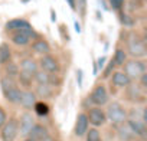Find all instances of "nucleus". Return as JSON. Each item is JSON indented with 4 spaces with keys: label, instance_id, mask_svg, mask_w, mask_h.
<instances>
[{
    "label": "nucleus",
    "instance_id": "obj_24",
    "mask_svg": "<svg viewBox=\"0 0 147 141\" xmlns=\"http://www.w3.org/2000/svg\"><path fill=\"white\" fill-rule=\"evenodd\" d=\"M125 60H127V52H125L124 49H121V48L115 49L114 56H113L114 65H115V66H123V65L125 63Z\"/></svg>",
    "mask_w": 147,
    "mask_h": 141
},
{
    "label": "nucleus",
    "instance_id": "obj_18",
    "mask_svg": "<svg viewBox=\"0 0 147 141\" xmlns=\"http://www.w3.org/2000/svg\"><path fill=\"white\" fill-rule=\"evenodd\" d=\"M3 95H5L6 101H9L10 104H13V105H19V102H20V97H22V89L16 85V87H12V88L3 91Z\"/></svg>",
    "mask_w": 147,
    "mask_h": 141
},
{
    "label": "nucleus",
    "instance_id": "obj_15",
    "mask_svg": "<svg viewBox=\"0 0 147 141\" xmlns=\"http://www.w3.org/2000/svg\"><path fill=\"white\" fill-rule=\"evenodd\" d=\"M133 81L123 72V70H114L111 74V85L118 87V88H125L128 84H131Z\"/></svg>",
    "mask_w": 147,
    "mask_h": 141
},
{
    "label": "nucleus",
    "instance_id": "obj_9",
    "mask_svg": "<svg viewBox=\"0 0 147 141\" xmlns=\"http://www.w3.org/2000/svg\"><path fill=\"white\" fill-rule=\"evenodd\" d=\"M35 124H36V122H35L33 115H32L29 111H25V112L20 115V120L18 121L20 137H26V138H28V135H29V132H30V130H32V127H33Z\"/></svg>",
    "mask_w": 147,
    "mask_h": 141
},
{
    "label": "nucleus",
    "instance_id": "obj_12",
    "mask_svg": "<svg viewBox=\"0 0 147 141\" xmlns=\"http://www.w3.org/2000/svg\"><path fill=\"white\" fill-rule=\"evenodd\" d=\"M125 124L130 127V130L134 132V135H136V137L146 138V135H147V127H146V122H144V121L133 120V118H127Z\"/></svg>",
    "mask_w": 147,
    "mask_h": 141
},
{
    "label": "nucleus",
    "instance_id": "obj_43",
    "mask_svg": "<svg viewBox=\"0 0 147 141\" xmlns=\"http://www.w3.org/2000/svg\"><path fill=\"white\" fill-rule=\"evenodd\" d=\"M133 2H143V0H133Z\"/></svg>",
    "mask_w": 147,
    "mask_h": 141
},
{
    "label": "nucleus",
    "instance_id": "obj_37",
    "mask_svg": "<svg viewBox=\"0 0 147 141\" xmlns=\"http://www.w3.org/2000/svg\"><path fill=\"white\" fill-rule=\"evenodd\" d=\"M77 82H78V87H82V70L81 69L77 70Z\"/></svg>",
    "mask_w": 147,
    "mask_h": 141
},
{
    "label": "nucleus",
    "instance_id": "obj_17",
    "mask_svg": "<svg viewBox=\"0 0 147 141\" xmlns=\"http://www.w3.org/2000/svg\"><path fill=\"white\" fill-rule=\"evenodd\" d=\"M48 135H49V131H48V128H46L45 125H42V124H35V125L32 127V130H30L28 138H30V140H33V141H40V140H43V138L48 137Z\"/></svg>",
    "mask_w": 147,
    "mask_h": 141
},
{
    "label": "nucleus",
    "instance_id": "obj_28",
    "mask_svg": "<svg viewBox=\"0 0 147 141\" xmlns=\"http://www.w3.org/2000/svg\"><path fill=\"white\" fill-rule=\"evenodd\" d=\"M18 84H16V81L13 79V78H10V77H2L0 78V88H2V91H6V89H9V88H12V87H16Z\"/></svg>",
    "mask_w": 147,
    "mask_h": 141
},
{
    "label": "nucleus",
    "instance_id": "obj_19",
    "mask_svg": "<svg viewBox=\"0 0 147 141\" xmlns=\"http://www.w3.org/2000/svg\"><path fill=\"white\" fill-rule=\"evenodd\" d=\"M30 23L26 20V19H22V17H16V19H10L6 22L5 25V29L6 30H10V32H15V30H19V29H25V28H29Z\"/></svg>",
    "mask_w": 147,
    "mask_h": 141
},
{
    "label": "nucleus",
    "instance_id": "obj_5",
    "mask_svg": "<svg viewBox=\"0 0 147 141\" xmlns=\"http://www.w3.org/2000/svg\"><path fill=\"white\" fill-rule=\"evenodd\" d=\"M18 135H19V125H18L16 118H10L0 128V138H2V141H15Z\"/></svg>",
    "mask_w": 147,
    "mask_h": 141
},
{
    "label": "nucleus",
    "instance_id": "obj_36",
    "mask_svg": "<svg viewBox=\"0 0 147 141\" xmlns=\"http://www.w3.org/2000/svg\"><path fill=\"white\" fill-rule=\"evenodd\" d=\"M97 62V68H98V70L100 69H104V63H105V56H101L98 60H95Z\"/></svg>",
    "mask_w": 147,
    "mask_h": 141
},
{
    "label": "nucleus",
    "instance_id": "obj_40",
    "mask_svg": "<svg viewBox=\"0 0 147 141\" xmlns=\"http://www.w3.org/2000/svg\"><path fill=\"white\" fill-rule=\"evenodd\" d=\"M51 20L55 23L56 22V13H55V10L53 9H51Z\"/></svg>",
    "mask_w": 147,
    "mask_h": 141
},
{
    "label": "nucleus",
    "instance_id": "obj_7",
    "mask_svg": "<svg viewBox=\"0 0 147 141\" xmlns=\"http://www.w3.org/2000/svg\"><path fill=\"white\" fill-rule=\"evenodd\" d=\"M38 65H39V69L45 70L48 74H58L59 72V62L56 60V58H53L51 53L48 55H42L40 59L38 60Z\"/></svg>",
    "mask_w": 147,
    "mask_h": 141
},
{
    "label": "nucleus",
    "instance_id": "obj_42",
    "mask_svg": "<svg viewBox=\"0 0 147 141\" xmlns=\"http://www.w3.org/2000/svg\"><path fill=\"white\" fill-rule=\"evenodd\" d=\"M23 141H33V140H30V138H25Z\"/></svg>",
    "mask_w": 147,
    "mask_h": 141
},
{
    "label": "nucleus",
    "instance_id": "obj_16",
    "mask_svg": "<svg viewBox=\"0 0 147 141\" xmlns=\"http://www.w3.org/2000/svg\"><path fill=\"white\" fill-rule=\"evenodd\" d=\"M33 92L36 94V97L42 98V101H46L55 95V88L52 85H46V84H36V88Z\"/></svg>",
    "mask_w": 147,
    "mask_h": 141
},
{
    "label": "nucleus",
    "instance_id": "obj_32",
    "mask_svg": "<svg viewBox=\"0 0 147 141\" xmlns=\"http://www.w3.org/2000/svg\"><path fill=\"white\" fill-rule=\"evenodd\" d=\"M110 3V7L114 9V10H121L123 6H124V0H108Z\"/></svg>",
    "mask_w": 147,
    "mask_h": 141
},
{
    "label": "nucleus",
    "instance_id": "obj_25",
    "mask_svg": "<svg viewBox=\"0 0 147 141\" xmlns=\"http://www.w3.org/2000/svg\"><path fill=\"white\" fill-rule=\"evenodd\" d=\"M33 111L39 117H46L49 114V105L45 101H36L35 105H33Z\"/></svg>",
    "mask_w": 147,
    "mask_h": 141
},
{
    "label": "nucleus",
    "instance_id": "obj_20",
    "mask_svg": "<svg viewBox=\"0 0 147 141\" xmlns=\"http://www.w3.org/2000/svg\"><path fill=\"white\" fill-rule=\"evenodd\" d=\"M53 79H56L55 75L48 74V72H45V70H42V69H38V72L33 77V81L36 84H46V85H52V87L55 85V81Z\"/></svg>",
    "mask_w": 147,
    "mask_h": 141
},
{
    "label": "nucleus",
    "instance_id": "obj_29",
    "mask_svg": "<svg viewBox=\"0 0 147 141\" xmlns=\"http://www.w3.org/2000/svg\"><path fill=\"white\" fill-rule=\"evenodd\" d=\"M120 22H121V25H124V26H134V25H136V19L131 17L128 13H125V12H123V10H120Z\"/></svg>",
    "mask_w": 147,
    "mask_h": 141
},
{
    "label": "nucleus",
    "instance_id": "obj_2",
    "mask_svg": "<svg viewBox=\"0 0 147 141\" xmlns=\"http://www.w3.org/2000/svg\"><path fill=\"white\" fill-rule=\"evenodd\" d=\"M105 117H107V120H108L113 125L118 127V125H121V124H124V122L127 121L128 114H127V111L124 109V107H123L120 102L113 101V102L108 104V107H107Z\"/></svg>",
    "mask_w": 147,
    "mask_h": 141
},
{
    "label": "nucleus",
    "instance_id": "obj_4",
    "mask_svg": "<svg viewBox=\"0 0 147 141\" xmlns=\"http://www.w3.org/2000/svg\"><path fill=\"white\" fill-rule=\"evenodd\" d=\"M36 38H38V33L33 30L32 26H29V28H25V29L15 30V33L12 35V42L16 46H28L29 42L32 39H36Z\"/></svg>",
    "mask_w": 147,
    "mask_h": 141
},
{
    "label": "nucleus",
    "instance_id": "obj_6",
    "mask_svg": "<svg viewBox=\"0 0 147 141\" xmlns=\"http://www.w3.org/2000/svg\"><path fill=\"white\" fill-rule=\"evenodd\" d=\"M90 101L94 107H102L108 102L110 97H108V92H107V88L102 85V84H98L92 88L91 94H90Z\"/></svg>",
    "mask_w": 147,
    "mask_h": 141
},
{
    "label": "nucleus",
    "instance_id": "obj_39",
    "mask_svg": "<svg viewBox=\"0 0 147 141\" xmlns=\"http://www.w3.org/2000/svg\"><path fill=\"white\" fill-rule=\"evenodd\" d=\"M74 26H75V30H77V33H81V25H80V22H78V20H75Z\"/></svg>",
    "mask_w": 147,
    "mask_h": 141
},
{
    "label": "nucleus",
    "instance_id": "obj_22",
    "mask_svg": "<svg viewBox=\"0 0 147 141\" xmlns=\"http://www.w3.org/2000/svg\"><path fill=\"white\" fill-rule=\"evenodd\" d=\"M12 60V49L9 43L2 42L0 43V65H6Z\"/></svg>",
    "mask_w": 147,
    "mask_h": 141
},
{
    "label": "nucleus",
    "instance_id": "obj_30",
    "mask_svg": "<svg viewBox=\"0 0 147 141\" xmlns=\"http://www.w3.org/2000/svg\"><path fill=\"white\" fill-rule=\"evenodd\" d=\"M18 79H19V84H22L25 88H29V87H32V84H33V78L29 77V75H25V74H22V72H19Z\"/></svg>",
    "mask_w": 147,
    "mask_h": 141
},
{
    "label": "nucleus",
    "instance_id": "obj_13",
    "mask_svg": "<svg viewBox=\"0 0 147 141\" xmlns=\"http://www.w3.org/2000/svg\"><path fill=\"white\" fill-rule=\"evenodd\" d=\"M36 101H38L36 94H35L32 89H25V91H22V97H20L19 105H20L23 109L30 111V109H33V105H35Z\"/></svg>",
    "mask_w": 147,
    "mask_h": 141
},
{
    "label": "nucleus",
    "instance_id": "obj_41",
    "mask_svg": "<svg viewBox=\"0 0 147 141\" xmlns=\"http://www.w3.org/2000/svg\"><path fill=\"white\" fill-rule=\"evenodd\" d=\"M40 141H55V140H53V137L48 135V137H45V138H43V140H40Z\"/></svg>",
    "mask_w": 147,
    "mask_h": 141
},
{
    "label": "nucleus",
    "instance_id": "obj_1",
    "mask_svg": "<svg viewBox=\"0 0 147 141\" xmlns=\"http://www.w3.org/2000/svg\"><path fill=\"white\" fill-rule=\"evenodd\" d=\"M127 53L133 59H144V56L147 55L146 42L136 32H130V35H128V39H127Z\"/></svg>",
    "mask_w": 147,
    "mask_h": 141
},
{
    "label": "nucleus",
    "instance_id": "obj_38",
    "mask_svg": "<svg viewBox=\"0 0 147 141\" xmlns=\"http://www.w3.org/2000/svg\"><path fill=\"white\" fill-rule=\"evenodd\" d=\"M66 3L69 5V7H71L72 10L77 9V0H66Z\"/></svg>",
    "mask_w": 147,
    "mask_h": 141
},
{
    "label": "nucleus",
    "instance_id": "obj_11",
    "mask_svg": "<svg viewBox=\"0 0 147 141\" xmlns=\"http://www.w3.org/2000/svg\"><path fill=\"white\" fill-rule=\"evenodd\" d=\"M125 98L130 102H143L144 101V91L138 85L131 82L125 87Z\"/></svg>",
    "mask_w": 147,
    "mask_h": 141
},
{
    "label": "nucleus",
    "instance_id": "obj_10",
    "mask_svg": "<svg viewBox=\"0 0 147 141\" xmlns=\"http://www.w3.org/2000/svg\"><path fill=\"white\" fill-rule=\"evenodd\" d=\"M39 69V65H38V60L32 59V58H23L19 63V72L25 74V75H29V77H35V74L38 72Z\"/></svg>",
    "mask_w": 147,
    "mask_h": 141
},
{
    "label": "nucleus",
    "instance_id": "obj_26",
    "mask_svg": "<svg viewBox=\"0 0 147 141\" xmlns=\"http://www.w3.org/2000/svg\"><path fill=\"white\" fill-rule=\"evenodd\" d=\"M5 74L6 77H10V78H15L19 75V65L18 63H13V62H9L5 65Z\"/></svg>",
    "mask_w": 147,
    "mask_h": 141
},
{
    "label": "nucleus",
    "instance_id": "obj_34",
    "mask_svg": "<svg viewBox=\"0 0 147 141\" xmlns=\"http://www.w3.org/2000/svg\"><path fill=\"white\" fill-rule=\"evenodd\" d=\"M138 79H140V84H138V87H140L143 91H146V89H147V72H146V74H143V75H141Z\"/></svg>",
    "mask_w": 147,
    "mask_h": 141
},
{
    "label": "nucleus",
    "instance_id": "obj_44",
    "mask_svg": "<svg viewBox=\"0 0 147 141\" xmlns=\"http://www.w3.org/2000/svg\"><path fill=\"white\" fill-rule=\"evenodd\" d=\"M22 2H23V3H26V2H28V0H22Z\"/></svg>",
    "mask_w": 147,
    "mask_h": 141
},
{
    "label": "nucleus",
    "instance_id": "obj_8",
    "mask_svg": "<svg viewBox=\"0 0 147 141\" xmlns=\"http://www.w3.org/2000/svg\"><path fill=\"white\" fill-rule=\"evenodd\" d=\"M87 118H88V122L91 125H94V128L102 127L107 122L105 111L102 109V107H92V108H90L88 112H87Z\"/></svg>",
    "mask_w": 147,
    "mask_h": 141
},
{
    "label": "nucleus",
    "instance_id": "obj_33",
    "mask_svg": "<svg viewBox=\"0 0 147 141\" xmlns=\"http://www.w3.org/2000/svg\"><path fill=\"white\" fill-rule=\"evenodd\" d=\"M77 5H78V9L81 12L82 16H85V10H87V0H77Z\"/></svg>",
    "mask_w": 147,
    "mask_h": 141
},
{
    "label": "nucleus",
    "instance_id": "obj_27",
    "mask_svg": "<svg viewBox=\"0 0 147 141\" xmlns=\"http://www.w3.org/2000/svg\"><path fill=\"white\" fill-rule=\"evenodd\" d=\"M85 138L87 141H102L101 132L98 131V128H88V131L85 132Z\"/></svg>",
    "mask_w": 147,
    "mask_h": 141
},
{
    "label": "nucleus",
    "instance_id": "obj_35",
    "mask_svg": "<svg viewBox=\"0 0 147 141\" xmlns=\"http://www.w3.org/2000/svg\"><path fill=\"white\" fill-rule=\"evenodd\" d=\"M6 121H7V114H6V111H5L2 107H0V128L5 125Z\"/></svg>",
    "mask_w": 147,
    "mask_h": 141
},
{
    "label": "nucleus",
    "instance_id": "obj_23",
    "mask_svg": "<svg viewBox=\"0 0 147 141\" xmlns=\"http://www.w3.org/2000/svg\"><path fill=\"white\" fill-rule=\"evenodd\" d=\"M117 128H118V137H120L121 141H133V140H136L134 132L130 130V127L125 122L121 124V125H118Z\"/></svg>",
    "mask_w": 147,
    "mask_h": 141
},
{
    "label": "nucleus",
    "instance_id": "obj_14",
    "mask_svg": "<svg viewBox=\"0 0 147 141\" xmlns=\"http://www.w3.org/2000/svg\"><path fill=\"white\" fill-rule=\"evenodd\" d=\"M88 128H90V122H88L87 114H85V112L78 114L77 121H75V128H74V132H75V135H77V137H84L85 132L88 131Z\"/></svg>",
    "mask_w": 147,
    "mask_h": 141
},
{
    "label": "nucleus",
    "instance_id": "obj_3",
    "mask_svg": "<svg viewBox=\"0 0 147 141\" xmlns=\"http://www.w3.org/2000/svg\"><path fill=\"white\" fill-rule=\"evenodd\" d=\"M123 66H124L123 72L131 81L133 79H138L143 74L147 72V65H146V62L143 59H127Z\"/></svg>",
    "mask_w": 147,
    "mask_h": 141
},
{
    "label": "nucleus",
    "instance_id": "obj_21",
    "mask_svg": "<svg viewBox=\"0 0 147 141\" xmlns=\"http://www.w3.org/2000/svg\"><path fill=\"white\" fill-rule=\"evenodd\" d=\"M32 49L39 55H48L51 53V45L45 39H35L32 42Z\"/></svg>",
    "mask_w": 147,
    "mask_h": 141
},
{
    "label": "nucleus",
    "instance_id": "obj_31",
    "mask_svg": "<svg viewBox=\"0 0 147 141\" xmlns=\"http://www.w3.org/2000/svg\"><path fill=\"white\" fill-rule=\"evenodd\" d=\"M114 68H115V65H114V62H113V59H111V60L108 62V65L105 66L104 72H102V78H104V79H107V78H110V77H111V74H113Z\"/></svg>",
    "mask_w": 147,
    "mask_h": 141
}]
</instances>
